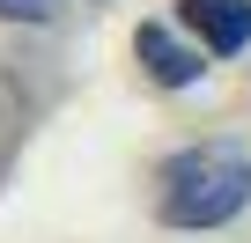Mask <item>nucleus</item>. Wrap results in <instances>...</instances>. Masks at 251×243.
Wrapping results in <instances>:
<instances>
[{
    "instance_id": "20e7f679",
    "label": "nucleus",
    "mask_w": 251,
    "mask_h": 243,
    "mask_svg": "<svg viewBox=\"0 0 251 243\" xmlns=\"http://www.w3.org/2000/svg\"><path fill=\"white\" fill-rule=\"evenodd\" d=\"M52 0H0V22H45Z\"/></svg>"
},
{
    "instance_id": "f257e3e1",
    "label": "nucleus",
    "mask_w": 251,
    "mask_h": 243,
    "mask_svg": "<svg viewBox=\"0 0 251 243\" xmlns=\"http://www.w3.org/2000/svg\"><path fill=\"white\" fill-rule=\"evenodd\" d=\"M155 221L163 228H185V236H207V228H229L244 206H251V155L244 148H185L163 162L155 177Z\"/></svg>"
},
{
    "instance_id": "7ed1b4c3",
    "label": "nucleus",
    "mask_w": 251,
    "mask_h": 243,
    "mask_svg": "<svg viewBox=\"0 0 251 243\" xmlns=\"http://www.w3.org/2000/svg\"><path fill=\"white\" fill-rule=\"evenodd\" d=\"M200 52H207V44H177L163 22H141V37H133V59L148 66V81H155V88H192V81L207 74V66H200Z\"/></svg>"
},
{
    "instance_id": "f03ea898",
    "label": "nucleus",
    "mask_w": 251,
    "mask_h": 243,
    "mask_svg": "<svg viewBox=\"0 0 251 243\" xmlns=\"http://www.w3.org/2000/svg\"><path fill=\"white\" fill-rule=\"evenodd\" d=\"M177 22L214 52V59H236L251 44V0H177Z\"/></svg>"
}]
</instances>
